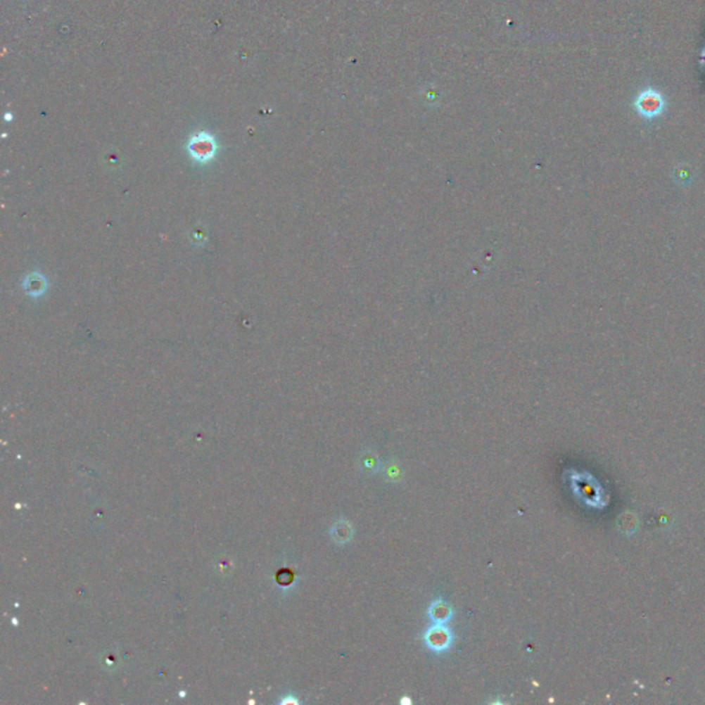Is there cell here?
Here are the masks:
<instances>
[{"instance_id":"obj_1","label":"cell","mask_w":705,"mask_h":705,"mask_svg":"<svg viewBox=\"0 0 705 705\" xmlns=\"http://www.w3.org/2000/svg\"><path fill=\"white\" fill-rule=\"evenodd\" d=\"M634 108L644 120H654L666 112L667 101L656 89H644L635 98Z\"/></svg>"},{"instance_id":"obj_4","label":"cell","mask_w":705,"mask_h":705,"mask_svg":"<svg viewBox=\"0 0 705 705\" xmlns=\"http://www.w3.org/2000/svg\"><path fill=\"white\" fill-rule=\"evenodd\" d=\"M617 528L625 535H633L640 528V518L634 513L625 512L618 516Z\"/></svg>"},{"instance_id":"obj_5","label":"cell","mask_w":705,"mask_h":705,"mask_svg":"<svg viewBox=\"0 0 705 705\" xmlns=\"http://www.w3.org/2000/svg\"><path fill=\"white\" fill-rule=\"evenodd\" d=\"M427 642L434 649H444L445 646H448V631L441 630V628H436L427 634Z\"/></svg>"},{"instance_id":"obj_3","label":"cell","mask_w":705,"mask_h":705,"mask_svg":"<svg viewBox=\"0 0 705 705\" xmlns=\"http://www.w3.org/2000/svg\"><path fill=\"white\" fill-rule=\"evenodd\" d=\"M23 286L28 295H31L32 298H39L46 292L47 281L40 273L33 272L31 274H28V277L25 279Z\"/></svg>"},{"instance_id":"obj_2","label":"cell","mask_w":705,"mask_h":705,"mask_svg":"<svg viewBox=\"0 0 705 705\" xmlns=\"http://www.w3.org/2000/svg\"><path fill=\"white\" fill-rule=\"evenodd\" d=\"M188 152L193 160L198 164H208L214 160L218 152V145L214 138L207 131H200L193 134L188 141Z\"/></svg>"}]
</instances>
